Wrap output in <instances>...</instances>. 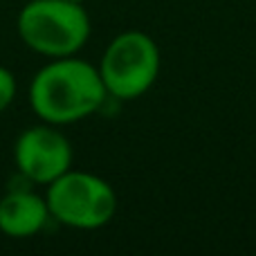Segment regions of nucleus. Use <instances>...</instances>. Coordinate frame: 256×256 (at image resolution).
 Returning a JSON list of instances; mask_svg holds the SVG:
<instances>
[{"label":"nucleus","instance_id":"f257e3e1","mask_svg":"<svg viewBox=\"0 0 256 256\" xmlns=\"http://www.w3.org/2000/svg\"><path fill=\"white\" fill-rule=\"evenodd\" d=\"M108 92L99 70L74 56L52 58L30 84V106L45 124L66 126L94 115Z\"/></svg>","mask_w":256,"mask_h":256},{"label":"nucleus","instance_id":"f03ea898","mask_svg":"<svg viewBox=\"0 0 256 256\" xmlns=\"http://www.w3.org/2000/svg\"><path fill=\"white\" fill-rule=\"evenodd\" d=\"M16 30L22 43L43 56H74L90 38V16L72 0H30L18 14Z\"/></svg>","mask_w":256,"mask_h":256},{"label":"nucleus","instance_id":"7ed1b4c3","mask_svg":"<svg viewBox=\"0 0 256 256\" xmlns=\"http://www.w3.org/2000/svg\"><path fill=\"white\" fill-rule=\"evenodd\" d=\"M50 216L72 230H102L117 214V194L104 178L86 171H66L48 184Z\"/></svg>","mask_w":256,"mask_h":256},{"label":"nucleus","instance_id":"20e7f679","mask_svg":"<svg viewBox=\"0 0 256 256\" xmlns=\"http://www.w3.org/2000/svg\"><path fill=\"white\" fill-rule=\"evenodd\" d=\"M160 48L144 32H122L108 43L99 61V74L108 97L130 102L146 94L160 74Z\"/></svg>","mask_w":256,"mask_h":256},{"label":"nucleus","instance_id":"39448f33","mask_svg":"<svg viewBox=\"0 0 256 256\" xmlns=\"http://www.w3.org/2000/svg\"><path fill=\"white\" fill-rule=\"evenodd\" d=\"M72 144L56 126H30L14 144V160L22 178L34 184H50L72 168Z\"/></svg>","mask_w":256,"mask_h":256},{"label":"nucleus","instance_id":"423d86ee","mask_svg":"<svg viewBox=\"0 0 256 256\" xmlns=\"http://www.w3.org/2000/svg\"><path fill=\"white\" fill-rule=\"evenodd\" d=\"M48 200L30 189H14L0 198V232L12 238L36 236L50 220Z\"/></svg>","mask_w":256,"mask_h":256},{"label":"nucleus","instance_id":"0eeeda50","mask_svg":"<svg viewBox=\"0 0 256 256\" xmlns=\"http://www.w3.org/2000/svg\"><path fill=\"white\" fill-rule=\"evenodd\" d=\"M14 97H16V76L12 74V70L0 66V112L12 106Z\"/></svg>","mask_w":256,"mask_h":256},{"label":"nucleus","instance_id":"6e6552de","mask_svg":"<svg viewBox=\"0 0 256 256\" xmlns=\"http://www.w3.org/2000/svg\"><path fill=\"white\" fill-rule=\"evenodd\" d=\"M72 2H84V0H72Z\"/></svg>","mask_w":256,"mask_h":256}]
</instances>
